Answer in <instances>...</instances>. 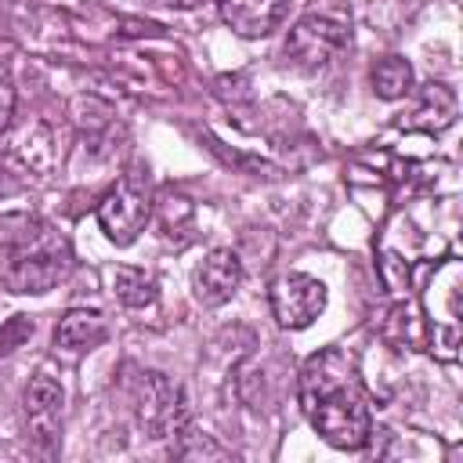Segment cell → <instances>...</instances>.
<instances>
[{"label": "cell", "mask_w": 463, "mask_h": 463, "mask_svg": "<svg viewBox=\"0 0 463 463\" xmlns=\"http://www.w3.org/2000/svg\"><path fill=\"white\" fill-rule=\"evenodd\" d=\"M170 4H174V7H195L199 0H170Z\"/></svg>", "instance_id": "2e32d148"}, {"label": "cell", "mask_w": 463, "mask_h": 463, "mask_svg": "<svg viewBox=\"0 0 463 463\" xmlns=\"http://www.w3.org/2000/svg\"><path fill=\"white\" fill-rule=\"evenodd\" d=\"M61 405H65V391L54 376L36 373L22 394V412H25V427L29 438L40 452H54L61 441Z\"/></svg>", "instance_id": "8992f818"}, {"label": "cell", "mask_w": 463, "mask_h": 463, "mask_svg": "<svg viewBox=\"0 0 463 463\" xmlns=\"http://www.w3.org/2000/svg\"><path fill=\"white\" fill-rule=\"evenodd\" d=\"M347 47H351V29L326 14H304L286 36V54L300 69H326Z\"/></svg>", "instance_id": "3957f363"}, {"label": "cell", "mask_w": 463, "mask_h": 463, "mask_svg": "<svg viewBox=\"0 0 463 463\" xmlns=\"http://www.w3.org/2000/svg\"><path fill=\"white\" fill-rule=\"evenodd\" d=\"M452 119H456V94L445 83H430L423 90V101L412 112L409 127H420V130H434L438 134V130L452 127Z\"/></svg>", "instance_id": "8fae6325"}, {"label": "cell", "mask_w": 463, "mask_h": 463, "mask_svg": "<svg viewBox=\"0 0 463 463\" xmlns=\"http://www.w3.org/2000/svg\"><path fill=\"white\" fill-rule=\"evenodd\" d=\"M271 311L282 329H307L326 311V286L315 275H282L271 282Z\"/></svg>", "instance_id": "52a82bcc"}, {"label": "cell", "mask_w": 463, "mask_h": 463, "mask_svg": "<svg viewBox=\"0 0 463 463\" xmlns=\"http://www.w3.org/2000/svg\"><path fill=\"white\" fill-rule=\"evenodd\" d=\"M300 409L318 430V438L333 449H362L373 434L369 402L358 383L354 362L336 347H326L304 362Z\"/></svg>", "instance_id": "6da1fadb"}, {"label": "cell", "mask_w": 463, "mask_h": 463, "mask_svg": "<svg viewBox=\"0 0 463 463\" xmlns=\"http://www.w3.org/2000/svg\"><path fill=\"white\" fill-rule=\"evenodd\" d=\"M242 286V260L232 250H210L203 257V264L192 275V289L195 300L206 307H221L235 297V289Z\"/></svg>", "instance_id": "ba28073f"}, {"label": "cell", "mask_w": 463, "mask_h": 463, "mask_svg": "<svg viewBox=\"0 0 463 463\" xmlns=\"http://www.w3.org/2000/svg\"><path fill=\"white\" fill-rule=\"evenodd\" d=\"M137 423L152 434V438H177L188 427V412H184V398L181 387L170 383L163 373H145L141 387H137Z\"/></svg>", "instance_id": "5b68a950"}, {"label": "cell", "mask_w": 463, "mask_h": 463, "mask_svg": "<svg viewBox=\"0 0 463 463\" xmlns=\"http://www.w3.org/2000/svg\"><path fill=\"white\" fill-rule=\"evenodd\" d=\"M373 90H376V98H383V101H398V98H405L409 90H412V65L405 61V58H398V54H391V58H380L376 65H373Z\"/></svg>", "instance_id": "7c38bea8"}, {"label": "cell", "mask_w": 463, "mask_h": 463, "mask_svg": "<svg viewBox=\"0 0 463 463\" xmlns=\"http://www.w3.org/2000/svg\"><path fill=\"white\" fill-rule=\"evenodd\" d=\"M148 213H152L148 192H145V184L134 181V177L116 181V184L101 195V203H98V224H101V232H105L116 246H130V242L141 235Z\"/></svg>", "instance_id": "277c9868"}, {"label": "cell", "mask_w": 463, "mask_h": 463, "mask_svg": "<svg viewBox=\"0 0 463 463\" xmlns=\"http://www.w3.org/2000/svg\"><path fill=\"white\" fill-rule=\"evenodd\" d=\"M217 11H221V22L246 36V40H257V36H268L282 11H286V0H217Z\"/></svg>", "instance_id": "9c48e42d"}, {"label": "cell", "mask_w": 463, "mask_h": 463, "mask_svg": "<svg viewBox=\"0 0 463 463\" xmlns=\"http://www.w3.org/2000/svg\"><path fill=\"white\" fill-rule=\"evenodd\" d=\"M112 289H116L119 304H127V307H148L159 297L156 279L145 275L141 268H116L112 271Z\"/></svg>", "instance_id": "4fadbf2b"}, {"label": "cell", "mask_w": 463, "mask_h": 463, "mask_svg": "<svg viewBox=\"0 0 463 463\" xmlns=\"http://www.w3.org/2000/svg\"><path fill=\"white\" fill-rule=\"evenodd\" d=\"M72 268L69 239L36 213H0V289L47 293Z\"/></svg>", "instance_id": "7a4b0ae2"}, {"label": "cell", "mask_w": 463, "mask_h": 463, "mask_svg": "<svg viewBox=\"0 0 463 463\" xmlns=\"http://www.w3.org/2000/svg\"><path fill=\"white\" fill-rule=\"evenodd\" d=\"M101 340H105V318L98 311H87V307L65 311L54 326V344L65 351H90Z\"/></svg>", "instance_id": "30bf717a"}, {"label": "cell", "mask_w": 463, "mask_h": 463, "mask_svg": "<svg viewBox=\"0 0 463 463\" xmlns=\"http://www.w3.org/2000/svg\"><path fill=\"white\" fill-rule=\"evenodd\" d=\"M33 336V318L29 315H14L0 326V354H11L18 344H25Z\"/></svg>", "instance_id": "5bb4252c"}, {"label": "cell", "mask_w": 463, "mask_h": 463, "mask_svg": "<svg viewBox=\"0 0 463 463\" xmlns=\"http://www.w3.org/2000/svg\"><path fill=\"white\" fill-rule=\"evenodd\" d=\"M14 116V76L7 65H0V134L11 127Z\"/></svg>", "instance_id": "9a60e30c"}]
</instances>
